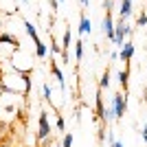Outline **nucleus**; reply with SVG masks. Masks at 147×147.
<instances>
[{"label": "nucleus", "instance_id": "1", "mask_svg": "<svg viewBox=\"0 0 147 147\" xmlns=\"http://www.w3.org/2000/svg\"><path fill=\"white\" fill-rule=\"evenodd\" d=\"M112 114H114V121H123L125 112H127V94L125 92H114L112 94Z\"/></svg>", "mask_w": 147, "mask_h": 147}, {"label": "nucleus", "instance_id": "2", "mask_svg": "<svg viewBox=\"0 0 147 147\" xmlns=\"http://www.w3.org/2000/svg\"><path fill=\"white\" fill-rule=\"evenodd\" d=\"M51 132H53V127H51V123H49V112H46V110H40V119H37V134H35V141H37V143L46 141V138L51 136Z\"/></svg>", "mask_w": 147, "mask_h": 147}, {"label": "nucleus", "instance_id": "3", "mask_svg": "<svg viewBox=\"0 0 147 147\" xmlns=\"http://www.w3.org/2000/svg\"><path fill=\"white\" fill-rule=\"evenodd\" d=\"M132 31L134 29H132L127 22H123V20L114 22V40H112V44H114V46H123V44H125V37H127Z\"/></svg>", "mask_w": 147, "mask_h": 147}, {"label": "nucleus", "instance_id": "4", "mask_svg": "<svg viewBox=\"0 0 147 147\" xmlns=\"http://www.w3.org/2000/svg\"><path fill=\"white\" fill-rule=\"evenodd\" d=\"M134 53H136V44H134V40H125V44H123L121 51H119V59H121L125 66H132Z\"/></svg>", "mask_w": 147, "mask_h": 147}, {"label": "nucleus", "instance_id": "5", "mask_svg": "<svg viewBox=\"0 0 147 147\" xmlns=\"http://www.w3.org/2000/svg\"><path fill=\"white\" fill-rule=\"evenodd\" d=\"M101 31H103V35L108 37V40H114V13L112 11H105L103 16V22H101Z\"/></svg>", "mask_w": 147, "mask_h": 147}, {"label": "nucleus", "instance_id": "6", "mask_svg": "<svg viewBox=\"0 0 147 147\" xmlns=\"http://www.w3.org/2000/svg\"><path fill=\"white\" fill-rule=\"evenodd\" d=\"M49 68H51V75L55 77V81L59 84L61 92H64V90H66V77H64V73H61V68L57 66V61H55V59H51V61H49Z\"/></svg>", "mask_w": 147, "mask_h": 147}, {"label": "nucleus", "instance_id": "7", "mask_svg": "<svg viewBox=\"0 0 147 147\" xmlns=\"http://www.w3.org/2000/svg\"><path fill=\"white\" fill-rule=\"evenodd\" d=\"M132 2L134 0H121L119 2V20H123V22L129 20V16H132Z\"/></svg>", "mask_w": 147, "mask_h": 147}, {"label": "nucleus", "instance_id": "8", "mask_svg": "<svg viewBox=\"0 0 147 147\" xmlns=\"http://www.w3.org/2000/svg\"><path fill=\"white\" fill-rule=\"evenodd\" d=\"M129 73H132V66H125L121 73L117 75V77H119V84H121V88H123L125 94H129Z\"/></svg>", "mask_w": 147, "mask_h": 147}, {"label": "nucleus", "instance_id": "9", "mask_svg": "<svg viewBox=\"0 0 147 147\" xmlns=\"http://www.w3.org/2000/svg\"><path fill=\"white\" fill-rule=\"evenodd\" d=\"M90 31H92V22L86 16V11L81 9L79 11V35H86V33H90Z\"/></svg>", "mask_w": 147, "mask_h": 147}, {"label": "nucleus", "instance_id": "10", "mask_svg": "<svg viewBox=\"0 0 147 147\" xmlns=\"http://www.w3.org/2000/svg\"><path fill=\"white\" fill-rule=\"evenodd\" d=\"M22 24H24V31H26V35L31 37V40H33V44H40L42 42V40H40V33H37V29H35V24H33V22H29V20H22Z\"/></svg>", "mask_w": 147, "mask_h": 147}, {"label": "nucleus", "instance_id": "11", "mask_svg": "<svg viewBox=\"0 0 147 147\" xmlns=\"http://www.w3.org/2000/svg\"><path fill=\"white\" fill-rule=\"evenodd\" d=\"M0 44H9L11 49L20 51V40L16 35H11V33H0Z\"/></svg>", "mask_w": 147, "mask_h": 147}, {"label": "nucleus", "instance_id": "12", "mask_svg": "<svg viewBox=\"0 0 147 147\" xmlns=\"http://www.w3.org/2000/svg\"><path fill=\"white\" fill-rule=\"evenodd\" d=\"M53 117H55V132L64 134V129H66V121H64V117H61L57 110H53Z\"/></svg>", "mask_w": 147, "mask_h": 147}, {"label": "nucleus", "instance_id": "13", "mask_svg": "<svg viewBox=\"0 0 147 147\" xmlns=\"http://www.w3.org/2000/svg\"><path fill=\"white\" fill-rule=\"evenodd\" d=\"M42 92H44V101H46V103H49L51 108L55 110V105H53V90H51V86L46 84V81L42 84Z\"/></svg>", "mask_w": 147, "mask_h": 147}, {"label": "nucleus", "instance_id": "14", "mask_svg": "<svg viewBox=\"0 0 147 147\" xmlns=\"http://www.w3.org/2000/svg\"><path fill=\"white\" fill-rule=\"evenodd\" d=\"M99 88H101V90H108V88H110V66H105V73L101 75V79H99Z\"/></svg>", "mask_w": 147, "mask_h": 147}, {"label": "nucleus", "instance_id": "15", "mask_svg": "<svg viewBox=\"0 0 147 147\" xmlns=\"http://www.w3.org/2000/svg\"><path fill=\"white\" fill-rule=\"evenodd\" d=\"M51 33V53H53V55H61V46H59V42H57L55 40V33H53V31H49Z\"/></svg>", "mask_w": 147, "mask_h": 147}, {"label": "nucleus", "instance_id": "16", "mask_svg": "<svg viewBox=\"0 0 147 147\" xmlns=\"http://www.w3.org/2000/svg\"><path fill=\"white\" fill-rule=\"evenodd\" d=\"M84 59V40H77V42H75V61H81Z\"/></svg>", "mask_w": 147, "mask_h": 147}, {"label": "nucleus", "instance_id": "17", "mask_svg": "<svg viewBox=\"0 0 147 147\" xmlns=\"http://www.w3.org/2000/svg\"><path fill=\"white\" fill-rule=\"evenodd\" d=\"M35 55H37V59H44V57L49 55V49H46V44H44V42H40L35 46Z\"/></svg>", "mask_w": 147, "mask_h": 147}, {"label": "nucleus", "instance_id": "18", "mask_svg": "<svg viewBox=\"0 0 147 147\" xmlns=\"http://www.w3.org/2000/svg\"><path fill=\"white\" fill-rule=\"evenodd\" d=\"M143 26H147V11H141L136 16V29H143Z\"/></svg>", "mask_w": 147, "mask_h": 147}, {"label": "nucleus", "instance_id": "19", "mask_svg": "<svg viewBox=\"0 0 147 147\" xmlns=\"http://www.w3.org/2000/svg\"><path fill=\"white\" fill-rule=\"evenodd\" d=\"M73 141H75V136H73V134H64V141H61V147H73Z\"/></svg>", "mask_w": 147, "mask_h": 147}, {"label": "nucleus", "instance_id": "20", "mask_svg": "<svg viewBox=\"0 0 147 147\" xmlns=\"http://www.w3.org/2000/svg\"><path fill=\"white\" fill-rule=\"evenodd\" d=\"M51 5V11H53V16H57V11H59V0H49Z\"/></svg>", "mask_w": 147, "mask_h": 147}, {"label": "nucleus", "instance_id": "21", "mask_svg": "<svg viewBox=\"0 0 147 147\" xmlns=\"http://www.w3.org/2000/svg\"><path fill=\"white\" fill-rule=\"evenodd\" d=\"M110 147H125V145H123V141H114V143H110Z\"/></svg>", "mask_w": 147, "mask_h": 147}, {"label": "nucleus", "instance_id": "22", "mask_svg": "<svg viewBox=\"0 0 147 147\" xmlns=\"http://www.w3.org/2000/svg\"><path fill=\"white\" fill-rule=\"evenodd\" d=\"M143 103L147 105V88H145V90H143Z\"/></svg>", "mask_w": 147, "mask_h": 147}, {"label": "nucleus", "instance_id": "23", "mask_svg": "<svg viewBox=\"0 0 147 147\" xmlns=\"http://www.w3.org/2000/svg\"><path fill=\"white\" fill-rule=\"evenodd\" d=\"M79 2H81V9H86V7H88V2H90V0H79Z\"/></svg>", "mask_w": 147, "mask_h": 147}, {"label": "nucleus", "instance_id": "24", "mask_svg": "<svg viewBox=\"0 0 147 147\" xmlns=\"http://www.w3.org/2000/svg\"><path fill=\"white\" fill-rule=\"evenodd\" d=\"M22 2H29V0H22Z\"/></svg>", "mask_w": 147, "mask_h": 147}, {"label": "nucleus", "instance_id": "25", "mask_svg": "<svg viewBox=\"0 0 147 147\" xmlns=\"http://www.w3.org/2000/svg\"><path fill=\"white\" fill-rule=\"evenodd\" d=\"M59 2H64V0H59Z\"/></svg>", "mask_w": 147, "mask_h": 147}, {"label": "nucleus", "instance_id": "26", "mask_svg": "<svg viewBox=\"0 0 147 147\" xmlns=\"http://www.w3.org/2000/svg\"><path fill=\"white\" fill-rule=\"evenodd\" d=\"M59 147H61V145H59Z\"/></svg>", "mask_w": 147, "mask_h": 147}]
</instances>
